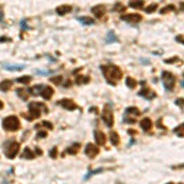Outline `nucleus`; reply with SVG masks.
<instances>
[{
	"instance_id": "11",
	"label": "nucleus",
	"mask_w": 184,
	"mask_h": 184,
	"mask_svg": "<svg viewBox=\"0 0 184 184\" xmlns=\"http://www.w3.org/2000/svg\"><path fill=\"white\" fill-rule=\"evenodd\" d=\"M41 96L43 100H49L53 96V89L49 86H44V90H42V92H41Z\"/></svg>"
},
{
	"instance_id": "28",
	"label": "nucleus",
	"mask_w": 184,
	"mask_h": 184,
	"mask_svg": "<svg viewBox=\"0 0 184 184\" xmlns=\"http://www.w3.org/2000/svg\"><path fill=\"white\" fill-rule=\"evenodd\" d=\"M49 155H50V157H52V158H55V157H57V147H54L53 150H50Z\"/></svg>"
},
{
	"instance_id": "32",
	"label": "nucleus",
	"mask_w": 184,
	"mask_h": 184,
	"mask_svg": "<svg viewBox=\"0 0 184 184\" xmlns=\"http://www.w3.org/2000/svg\"><path fill=\"white\" fill-rule=\"evenodd\" d=\"M45 136H47V133H45V131H39L37 134V139H39V137H45Z\"/></svg>"
},
{
	"instance_id": "37",
	"label": "nucleus",
	"mask_w": 184,
	"mask_h": 184,
	"mask_svg": "<svg viewBox=\"0 0 184 184\" xmlns=\"http://www.w3.org/2000/svg\"><path fill=\"white\" fill-rule=\"evenodd\" d=\"M36 152H37V153H38V155H41V153H42V152H41V150L38 149V147H36Z\"/></svg>"
},
{
	"instance_id": "16",
	"label": "nucleus",
	"mask_w": 184,
	"mask_h": 184,
	"mask_svg": "<svg viewBox=\"0 0 184 184\" xmlns=\"http://www.w3.org/2000/svg\"><path fill=\"white\" fill-rule=\"evenodd\" d=\"M21 157L22 158H27V160H32V158L34 157V155H33V152H32V150H31L30 147H25V150L21 153Z\"/></svg>"
},
{
	"instance_id": "10",
	"label": "nucleus",
	"mask_w": 184,
	"mask_h": 184,
	"mask_svg": "<svg viewBox=\"0 0 184 184\" xmlns=\"http://www.w3.org/2000/svg\"><path fill=\"white\" fill-rule=\"evenodd\" d=\"M139 96L144 97V98H146V100H151V98H155L156 93H155L153 91L149 90V89H144V90H141V91L139 92Z\"/></svg>"
},
{
	"instance_id": "36",
	"label": "nucleus",
	"mask_w": 184,
	"mask_h": 184,
	"mask_svg": "<svg viewBox=\"0 0 184 184\" xmlns=\"http://www.w3.org/2000/svg\"><path fill=\"white\" fill-rule=\"evenodd\" d=\"M177 104H181V108H183V98H179V101L176 102Z\"/></svg>"
},
{
	"instance_id": "35",
	"label": "nucleus",
	"mask_w": 184,
	"mask_h": 184,
	"mask_svg": "<svg viewBox=\"0 0 184 184\" xmlns=\"http://www.w3.org/2000/svg\"><path fill=\"white\" fill-rule=\"evenodd\" d=\"M10 38H8V37H0V42H10Z\"/></svg>"
},
{
	"instance_id": "33",
	"label": "nucleus",
	"mask_w": 184,
	"mask_h": 184,
	"mask_svg": "<svg viewBox=\"0 0 184 184\" xmlns=\"http://www.w3.org/2000/svg\"><path fill=\"white\" fill-rule=\"evenodd\" d=\"M178 60V58H172V59H167V60H165V63H174V61H177Z\"/></svg>"
},
{
	"instance_id": "8",
	"label": "nucleus",
	"mask_w": 184,
	"mask_h": 184,
	"mask_svg": "<svg viewBox=\"0 0 184 184\" xmlns=\"http://www.w3.org/2000/svg\"><path fill=\"white\" fill-rule=\"evenodd\" d=\"M120 19L126 22H140L142 17L139 14H128V15H123Z\"/></svg>"
},
{
	"instance_id": "7",
	"label": "nucleus",
	"mask_w": 184,
	"mask_h": 184,
	"mask_svg": "<svg viewBox=\"0 0 184 184\" xmlns=\"http://www.w3.org/2000/svg\"><path fill=\"white\" fill-rule=\"evenodd\" d=\"M58 106H61L64 109H68V111H74L78 108V106H76L75 103L71 100L69 98H65V100H61L58 102Z\"/></svg>"
},
{
	"instance_id": "19",
	"label": "nucleus",
	"mask_w": 184,
	"mask_h": 184,
	"mask_svg": "<svg viewBox=\"0 0 184 184\" xmlns=\"http://www.w3.org/2000/svg\"><path fill=\"white\" fill-rule=\"evenodd\" d=\"M3 66L5 69H8L10 71H16V70H22L25 69V65H9V64H3Z\"/></svg>"
},
{
	"instance_id": "24",
	"label": "nucleus",
	"mask_w": 184,
	"mask_h": 184,
	"mask_svg": "<svg viewBox=\"0 0 184 184\" xmlns=\"http://www.w3.org/2000/svg\"><path fill=\"white\" fill-rule=\"evenodd\" d=\"M126 86L130 87V89H135L136 87V81L134 79H131V78H128L126 79Z\"/></svg>"
},
{
	"instance_id": "27",
	"label": "nucleus",
	"mask_w": 184,
	"mask_h": 184,
	"mask_svg": "<svg viewBox=\"0 0 184 184\" xmlns=\"http://www.w3.org/2000/svg\"><path fill=\"white\" fill-rule=\"evenodd\" d=\"M53 82H54V84H57V85H60L61 82H63V78H61V76L54 78V79H53Z\"/></svg>"
},
{
	"instance_id": "12",
	"label": "nucleus",
	"mask_w": 184,
	"mask_h": 184,
	"mask_svg": "<svg viewBox=\"0 0 184 184\" xmlns=\"http://www.w3.org/2000/svg\"><path fill=\"white\" fill-rule=\"evenodd\" d=\"M92 12H93V15L97 19H100V17H102L104 15V6H102V5H97V6L92 8Z\"/></svg>"
},
{
	"instance_id": "6",
	"label": "nucleus",
	"mask_w": 184,
	"mask_h": 184,
	"mask_svg": "<svg viewBox=\"0 0 184 184\" xmlns=\"http://www.w3.org/2000/svg\"><path fill=\"white\" fill-rule=\"evenodd\" d=\"M98 152H100V149L96 145H93V144H87V145H86L85 153H86V156H89L90 158L96 157L97 155H98Z\"/></svg>"
},
{
	"instance_id": "29",
	"label": "nucleus",
	"mask_w": 184,
	"mask_h": 184,
	"mask_svg": "<svg viewBox=\"0 0 184 184\" xmlns=\"http://www.w3.org/2000/svg\"><path fill=\"white\" fill-rule=\"evenodd\" d=\"M168 10H174V6H173V5H171V6H167V8H165V9H162L161 12H162V14H166V12H168Z\"/></svg>"
},
{
	"instance_id": "21",
	"label": "nucleus",
	"mask_w": 184,
	"mask_h": 184,
	"mask_svg": "<svg viewBox=\"0 0 184 184\" xmlns=\"http://www.w3.org/2000/svg\"><path fill=\"white\" fill-rule=\"evenodd\" d=\"M16 93H17V96L21 97L23 101H26V100H27V97H28V91H27V89H26V90L17 89V90H16Z\"/></svg>"
},
{
	"instance_id": "34",
	"label": "nucleus",
	"mask_w": 184,
	"mask_h": 184,
	"mask_svg": "<svg viewBox=\"0 0 184 184\" xmlns=\"http://www.w3.org/2000/svg\"><path fill=\"white\" fill-rule=\"evenodd\" d=\"M4 20V12H3V8L0 6V22H3Z\"/></svg>"
},
{
	"instance_id": "9",
	"label": "nucleus",
	"mask_w": 184,
	"mask_h": 184,
	"mask_svg": "<svg viewBox=\"0 0 184 184\" xmlns=\"http://www.w3.org/2000/svg\"><path fill=\"white\" fill-rule=\"evenodd\" d=\"M93 135H95V140L96 142L98 145H104V142H106V135L103 134L102 131L100 130H95L93 131Z\"/></svg>"
},
{
	"instance_id": "26",
	"label": "nucleus",
	"mask_w": 184,
	"mask_h": 184,
	"mask_svg": "<svg viewBox=\"0 0 184 184\" xmlns=\"http://www.w3.org/2000/svg\"><path fill=\"white\" fill-rule=\"evenodd\" d=\"M156 9H157V5L156 4H152L151 6L146 8V12H153V10H156Z\"/></svg>"
},
{
	"instance_id": "17",
	"label": "nucleus",
	"mask_w": 184,
	"mask_h": 184,
	"mask_svg": "<svg viewBox=\"0 0 184 184\" xmlns=\"http://www.w3.org/2000/svg\"><path fill=\"white\" fill-rule=\"evenodd\" d=\"M12 85V81L10 80H4L3 82H0V91H9Z\"/></svg>"
},
{
	"instance_id": "4",
	"label": "nucleus",
	"mask_w": 184,
	"mask_h": 184,
	"mask_svg": "<svg viewBox=\"0 0 184 184\" xmlns=\"http://www.w3.org/2000/svg\"><path fill=\"white\" fill-rule=\"evenodd\" d=\"M19 149H20V145L17 144V142H12V141H11L6 147H5L4 153H5V156H6V157H9V158H14L15 156L17 155Z\"/></svg>"
},
{
	"instance_id": "13",
	"label": "nucleus",
	"mask_w": 184,
	"mask_h": 184,
	"mask_svg": "<svg viewBox=\"0 0 184 184\" xmlns=\"http://www.w3.org/2000/svg\"><path fill=\"white\" fill-rule=\"evenodd\" d=\"M71 10H73V8H71L70 5H61V6L57 8V14L58 15H65V14L70 12Z\"/></svg>"
},
{
	"instance_id": "15",
	"label": "nucleus",
	"mask_w": 184,
	"mask_h": 184,
	"mask_svg": "<svg viewBox=\"0 0 184 184\" xmlns=\"http://www.w3.org/2000/svg\"><path fill=\"white\" fill-rule=\"evenodd\" d=\"M78 20L80 21L81 25H85V26H90V25H93V23H95V20L91 19V17H89V16H81V17H79Z\"/></svg>"
},
{
	"instance_id": "25",
	"label": "nucleus",
	"mask_w": 184,
	"mask_h": 184,
	"mask_svg": "<svg viewBox=\"0 0 184 184\" xmlns=\"http://www.w3.org/2000/svg\"><path fill=\"white\" fill-rule=\"evenodd\" d=\"M130 8H135V9H140L144 6V3L142 1H137V3H130Z\"/></svg>"
},
{
	"instance_id": "2",
	"label": "nucleus",
	"mask_w": 184,
	"mask_h": 184,
	"mask_svg": "<svg viewBox=\"0 0 184 184\" xmlns=\"http://www.w3.org/2000/svg\"><path fill=\"white\" fill-rule=\"evenodd\" d=\"M3 128L8 131H16L20 129V120L16 115L6 117L3 120Z\"/></svg>"
},
{
	"instance_id": "39",
	"label": "nucleus",
	"mask_w": 184,
	"mask_h": 184,
	"mask_svg": "<svg viewBox=\"0 0 184 184\" xmlns=\"http://www.w3.org/2000/svg\"><path fill=\"white\" fill-rule=\"evenodd\" d=\"M168 184H173V183H168Z\"/></svg>"
},
{
	"instance_id": "3",
	"label": "nucleus",
	"mask_w": 184,
	"mask_h": 184,
	"mask_svg": "<svg viewBox=\"0 0 184 184\" xmlns=\"http://www.w3.org/2000/svg\"><path fill=\"white\" fill-rule=\"evenodd\" d=\"M161 80H162V85L165 86V89L167 91L173 90V87H174V85H176V79L171 73H168V71H162Z\"/></svg>"
},
{
	"instance_id": "30",
	"label": "nucleus",
	"mask_w": 184,
	"mask_h": 184,
	"mask_svg": "<svg viewBox=\"0 0 184 184\" xmlns=\"http://www.w3.org/2000/svg\"><path fill=\"white\" fill-rule=\"evenodd\" d=\"M20 25H21V28H22V30H27V28H28V26H27V21H26V20H22L21 23H20Z\"/></svg>"
},
{
	"instance_id": "23",
	"label": "nucleus",
	"mask_w": 184,
	"mask_h": 184,
	"mask_svg": "<svg viewBox=\"0 0 184 184\" xmlns=\"http://www.w3.org/2000/svg\"><path fill=\"white\" fill-rule=\"evenodd\" d=\"M31 81V76L26 75V76H21V78L16 79V82H20V84H28Z\"/></svg>"
},
{
	"instance_id": "5",
	"label": "nucleus",
	"mask_w": 184,
	"mask_h": 184,
	"mask_svg": "<svg viewBox=\"0 0 184 184\" xmlns=\"http://www.w3.org/2000/svg\"><path fill=\"white\" fill-rule=\"evenodd\" d=\"M102 120L104 122V124L108 126V128H112L114 124V120H113V113H112V109H109L108 107L102 111Z\"/></svg>"
},
{
	"instance_id": "22",
	"label": "nucleus",
	"mask_w": 184,
	"mask_h": 184,
	"mask_svg": "<svg viewBox=\"0 0 184 184\" xmlns=\"http://www.w3.org/2000/svg\"><path fill=\"white\" fill-rule=\"evenodd\" d=\"M80 147H81L80 144H74V145L68 150V152L71 153V155H75V153H78V152H79V149H80Z\"/></svg>"
},
{
	"instance_id": "14",
	"label": "nucleus",
	"mask_w": 184,
	"mask_h": 184,
	"mask_svg": "<svg viewBox=\"0 0 184 184\" xmlns=\"http://www.w3.org/2000/svg\"><path fill=\"white\" fill-rule=\"evenodd\" d=\"M151 120L149 118H144L142 120H140V126H141V129L144 130V131H147V130H150L151 129Z\"/></svg>"
},
{
	"instance_id": "31",
	"label": "nucleus",
	"mask_w": 184,
	"mask_h": 184,
	"mask_svg": "<svg viewBox=\"0 0 184 184\" xmlns=\"http://www.w3.org/2000/svg\"><path fill=\"white\" fill-rule=\"evenodd\" d=\"M42 125L43 126H47L48 129H53V125L50 124V123H48V122H42Z\"/></svg>"
},
{
	"instance_id": "38",
	"label": "nucleus",
	"mask_w": 184,
	"mask_h": 184,
	"mask_svg": "<svg viewBox=\"0 0 184 184\" xmlns=\"http://www.w3.org/2000/svg\"><path fill=\"white\" fill-rule=\"evenodd\" d=\"M3 107H4V104H3V102H1V101H0V109H1V108H3Z\"/></svg>"
},
{
	"instance_id": "1",
	"label": "nucleus",
	"mask_w": 184,
	"mask_h": 184,
	"mask_svg": "<svg viewBox=\"0 0 184 184\" xmlns=\"http://www.w3.org/2000/svg\"><path fill=\"white\" fill-rule=\"evenodd\" d=\"M102 69V73H103L104 78L107 79L111 82V80H114V81H118L122 78V71L119 68H117L114 65H103L101 66Z\"/></svg>"
},
{
	"instance_id": "20",
	"label": "nucleus",
	"mask_w": 184,
	"mask_h": 184,
	"mask_svg": "<svg viewBox=\"0 0 184 184\" xmlns=\"http://www.w3.org/2000/svg\"><path fill=\"white\" fill-rule=\"evenodd\" d=\"M117 41H118V38H117V36L114 34L113 31L108 32V34H107V38H106V43H113V42H117Z\"/></svg>"
},
{
	"instance_id": "18",
	"label": "nucleus",
	"mask_w": 184,
	"mask_h": 184,
	"mask_svg": "<svg viewBox=\"0 0 184 184\" xmlns=\"http://www.w3.org/2000/svg\"><path fill=\"white\" fill-rule=\"evenodd\" d=\"M109 140H111V144L112 145H118L119 144V136L115 131H112L111 135H109Z\"/></svg>"
}]
</instances>
